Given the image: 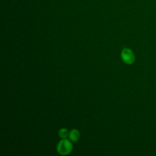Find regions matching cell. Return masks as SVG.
Returning a JSON list of instances; mask_svg holds the SVG:
<instances>
[{
  "mask_svg": "<svg viewBox=\"0 0 156 156\" xmlns=\"http://www.w3.org/2000/svg\"><path fill=\"white\" fill-rule=\"evenodd\" d=\"M73 149L72 143L67 139L63 138L57 144V152L61 155H67L69 154Z\"/></svg>",
  "mask_w": 156,
  "mask_h": 156,
  "instance_id": "obj_1",
  "label": "cell"
},
{
  "mask_svg": "<svg viewBox=\"0 0 156 156\" xmlns=\"http://www.w3.org/2000/svg\"><path fill=\"white\" fill-rule=\"evenodd\" d=\"M121 58L127 64H132L135 61V55L132 50L124 48L121 52Z\"/></svg>",
  "mask_w": 156,
  "mask_h": 156,
  "instance_id": "obj_2",
  "label": "cell"
},
{
  "mask_svg": "<svg viewBox=\"0 0 156 156\" xmlns=\"http://www.w3.org/2000/svg\"><path fill=\"white\" fill-rule=\"evenodd\" d=\"M80 137V133L79 130L76 129H73L69 133V139L74 142H76Z\"/></svg>",
  "mask_w": 156,
  "mask_h": 156,
  "instance_id": "obj_3",
  "label": "cell"
},
{
  "mask_svg": "<svg viewBox=\"0 0 156 156\" xmlns=\"http://www.w3.org/2000/svg\"><path fill=\"white\" fill-rule=\"evenodd\" d=\"M58 135L60 138L62 139L66 138L68 136H69V132L68 130L66 129L62 128L58 131Z\"/></svg>",
  "mask_w": 156,
  "mask_h": 156,
  "instance_id": "obj_4",
  "label": "cell"
}]
</instances>
